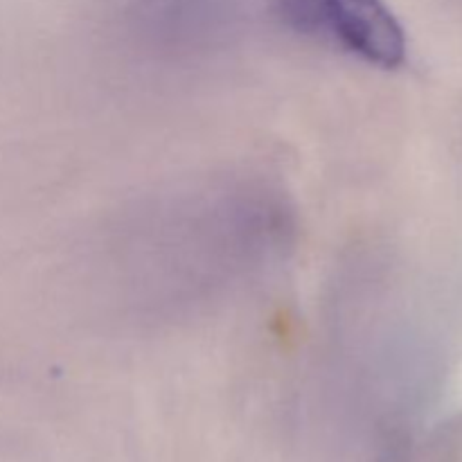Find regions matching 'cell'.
Here are the masks:
<instances>
[{"label":"cell","mask_w":462,"mask_h":462,"mask_svg":"<svg viewBox=\"0 0 462 462\" xmlns=\"http://www.w3.org/2000/svg\"><path fill=\"white\" fill-rule=\"evenodd\" d=\"M271 14L289 32L328 41L370 66L400 68L406 34L386 0H271Z\"/></svg>","instance_id":"cell-1"}]
</instances>
